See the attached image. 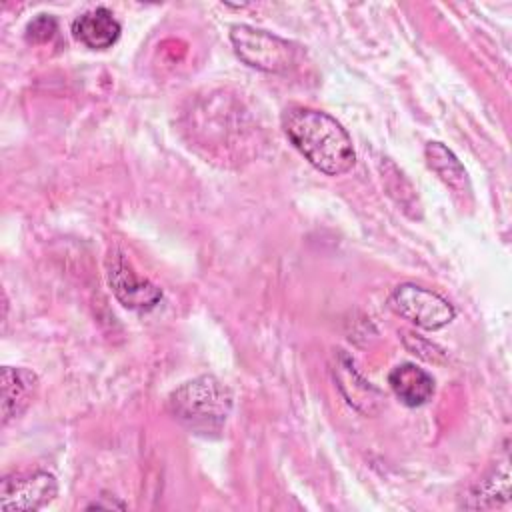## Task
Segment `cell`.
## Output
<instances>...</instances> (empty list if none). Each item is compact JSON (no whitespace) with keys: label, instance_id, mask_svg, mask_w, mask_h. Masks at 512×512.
Instances as JSON below:
<instances>
[{"label":"cell","instance_id":"cell-10","mask_svg":"<svg viewBox=\"0 0 512 512\" xmlns=\"http://www.w3.org/2000/svg\"><path fill=\"white\" fill-rule=\"evenodd\" d=\"M334 378L338 380V388L342 390L344 398L354 404L358 410L372 414L378 410V404L382 400L380 392L360 376V372L356 370L354 362L346 356L340 354L338 356V364L334 368Z\"/></svg>","mask_w":512,"mask_h":512},{"label":"cell","instance_id":"cell-8","mask_svg":"<svg viewBox=\"0 0 512 512\" xmlns=\"http://www.w3.org/2000/svg\"><path fill=\"white\" fill-rule=\"evenodd\" d=\"M122 26L108 8H94L72 22L74 38L90 50L112 48L120 38Z\"/></svg>","mask_w":512,"mask_h":512},{"label":"cell","instance_id":"cell-13","mask_svg":"<svg viewBox=\"0 0 512 512\" xmlns=\"http://www.w3.org/2000/svg\"><path fill=\"white\" fill-rule=\"evenodd\" d=\"M58 30V22L52 14H38L26 24V40L32 44H44L52 40V36Z\"/></svg>","mask_w":512,"mask_h":512},{"label":"cell","instance_id":"cell-1","mask_svg":"<svg viewBox=\"0 0 512 512\" xmlns=\"http://www.w3.org/2000/svg\"><path fill=\"white\" fill-rule=\"evenodd\" d=\"M282 128L292 146L320 172L340 176L356 162L348 132L322 110L290 106L282 114Z\"/></svg>","mask_w":512,"mask_h":512},{"label":"cell","instance_id":"cell-11","mask_svg":"<svg viewBox=\"0 0 512 512\" xmlns=\"http://www.w3.org/2000/svg\"><path fill=\"white\" fill-rule=\"evenodd\" d=\"M424 156L430 170L460 198H468L472 194V186L462 162L448 150L442 142H428L424 146Z\"/></svg>","mask_w":512,"mask_h":512},{"label":"cell","instance_id":"cell-2","mask_svg":"<svg viewBox=\"0 0 512 512\" xmlns=\"http://www.w3.org/2000/svg\"><path fill=\"white\" fill-rule=\"evenodd\" d=\"M170 414L194 434H218L232 410L228 388L214 376H198L184 382L168 396Z\"/></svg>","mask_w":512,"mask_h":512},{"label":"cell","instance_id":"cell-14","mask_svg":"<svg viewBox=\"0 0 512 512\" xmlns=\"http://www.w3.org/2000/svg\"><path fill=\"white\" fill-rule=\"evenodd\" d=\"M106 496H98V500H94L92 504H88L86 508L88 510H110V508H120V510H124L126 508V504L124 502H120V500H116L114 496H112V500H104Z\"/></svg>","mask_w":512,"mask_h":512},{"label":"cell","instance_id":"cell-5","mask_svg":"<svg viewBox=\"0 0 512 512\" xmlns=\"http://www.w3.org/2000/svg\"><path fill=\"white\" fill-rule=\"evenodd\" d=\"M56 494L58 484L50 472H12L0 480V510L36 512L48 506Z\"/></svg>","mask_w":512,"mask_h":512},{"label":"cell","instance_id":"cell-7","mask_svg":"<svg viewBox=\"0 0 512 512\" xmlns=\"http://www.w3.org/2000/svg\"><path fill=\"white\" fill-rule=\"evenodd\" d=\"M2 426L18 418L32 404L38 390V376L28 368H2Z\"/></svg>","mask_w":512,"mask_h":512},{"label":"cell","instance_id":"cell-4","mask_svg":"<svg viewBox=\"0 0 512 512\" xmlns=\"http://www.w3.org/2000/svg\"><path fill=\"white\" fill-rule=\"evenodd\" d=\"M388 308L424 330H440L456 316L454 306L444 296L412 282L400 284L390 292Z\"/></svg>","mask_w":512,"mask_h":512},{"label":"cell","instance_id":"cell-3","mask_svg":"<svg viewBox=\"0 0 512 512\" xmlns=\"http://www.w3.org/2000/svg\"><path fill=\"white\" fill-rule=\"evenodd\" d=\"M230 42L244 64L262 72H288L296 60V48L288 40L246 24L230 28Z\"/></svg>","mask_w":512,"mask_h":512},{"label":"cell","instance_id":"cell-6","mask_svg":"<svg viewBox=\"0 0 512 512\" xmlns=\"http://www.w3.org/2000/svg\"><path fill=\"white\" fill-rule=\"evenodd\" d=\"M108 284L116 300L130 310H152L162 300V290L138 276L120 252H112L108 258Z\"/></svg>","mask_w":512,"mask_h":512},{"label":"cell","instance_id":"cell-9","mask_svg":"<svg viewBox=\"0 0 512 512\" xmlns=\"http://www.w3.org/2000/svg\"><path fill=\"white\" fill-rule=\"evenodd\" d=\"M388 384L394 396L410 408L426 404L434 396V378L412 362L398 364L388 374Z\"/></svg>","mask_w":512,"mask_h":512},{"label":"cell","instance_id":"cell-15","mask_svg":"<svg viewBox=\"0 0 512 512\" xmlns=\"http://www.w3.org/2000/svg\"><path fill=\"white\" fill-rule=\"evenodd\" d=\"M414 338H416V336H414ZM416 342H418V344H422V346H428V348H430V350H434V352H432V354H426V360H438V358H440V356H442V350H440V348H438V346H434V344H430V342H428V340H422V338H420V340H418V338H416ZM412 352H414V354H418V356H422V358H424V352H426V350H424V348H414V350H412Z\"/></svg>","mask_w":512,"mask_h":512},{"label":"cell","instance_id":"cell-12","mask_svg":"<svg viewBox=\"0 0 512 512\" xmlns=\"http://www.w3.org/2000/svg\"><path fill=\"white\" fill-rule=\"evenodd\" d=\"M508 500H510V472H508V464L504 462L500 470H494L490 476H486L472 488V492L468 494V500L462 502V506L472 510H478V508L484 510V508L500 506Z\"/></svg>","mask_w":512,"mask_h":512}]
</instances>
